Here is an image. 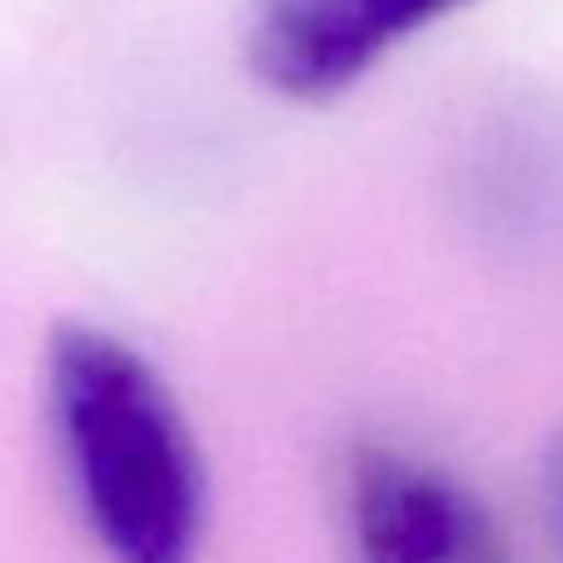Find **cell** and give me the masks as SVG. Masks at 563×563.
<instances>
[{
	"mask_svg": "<svg viewBox=\"0 0 563 563\" xmlns=\"http://www.w3.org/2000/svg\"><path fill=\"white\" fill-rule=\"evenodd\" d=\"M41 389L65 494L100 559H200L205 459L165 374L125 334L70 319L45 344Z\"/></svg>",
	"mask_w": 563,
	"mask_h": 563,
	"instance_id": "cell-1",
	"label": "cell"
},
{
	"mask_svg": "<svg viewBox=\"0 0 563 563\" xmlns=\"http://www.w3.org/2000/svg\"><path fill=\"white\" fill-rule=\"evenodd\" d=\"M344 549L350 563H519L489 504L409 444H354Z\"/></svg>",
	"mask_w": 563,
	"mask_h": 563,
	"instance_id": "cell-2",
	"label": "cell"
},
{
	"mask_svg": "<svg viewBox=\"0 0 563 563\" xmlns=\"http://www.w3.org/2000/svg\"><path fill=\"white\" fill-rule=\"evenodd\" d=\"M464 5L474 0H255L245 55L269 96L330 106Z\"/></svg>",
	"mask_w": 563,
	"mask_h": 563,
	"instance_id": "cell-3",
	"label": "cell"
},
{
	"mask_svg": "<svg viewBox=\"0 0 563 563\" xmlns=\"http://www.w3.org/2000/svg\"><path fill=\"white\" fill-rule=\"evenodd\" d=\"M539 523L553 559L563 563V424L553 429V439L543 444L539 459Z\"/></svg>",
	"mask_w": 563,
	"mask_h": 563,
	"instance_id": "cell-4",
	"label": "cell"
}]
</instances>
